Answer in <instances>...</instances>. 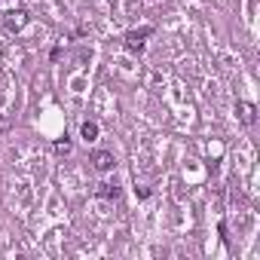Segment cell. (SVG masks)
I'll return each instance as SVG.
<instances>
[{"mask_svg":"<svg viewBox=\"0 0 260 260\" xmlns=\"http://www.w3.org/2000/svg\"><path fill=\"white\" fill-rule=\"evenodd\" d=\"M113 166H116V156L110 150H95L92 153V169L95 172H110Z\"/></svg>","mask_w":260,"mask_h":260,"instance_id":"obj_1","label":"cell"},{"mask_svg":"<svg viewBox=\"0 0 260 260\" xmlns=\"http://www.w3.org/2000/svg\"><path fill=\"white\" fill-rule=\"evenodd\" d=\"M150 34H153V28L144 25V28H138V31H128V34H125V43L132 46V49H138V46L144 43V37H150Z\"/></svg>","mask_w":260,"mask_h":260,"instance_id":"obj_2","label":"cell"},{"mask_svg":"<svg viewBox=\"0 0 260 260\" xmlns=\"http://www.w3.org/2000/svg\"><path fill=\"white\" fill-rule=\"evenodd\" d=\"M28 25V16L19 10V13H7V28L10 31H19V28H25Z\"/></svg>","mask_w":260,"mask_h":260,"instance_id":"obj_3","label":"cell"},{"mask_svg":"<svg viewBox=\"0 0 260 260\" xmlns=\"http://www.w3.org/2000/svg\"><path fill=\"white\" fill-rule=\"evenodd\" d=\"M236 110H239V116H242V122H245V125H251V122H254V104L239 101V104H236Z\"/></svg>","mask_w":260,"mask_h":260,"instance_id":"obj_4","label":"cell"},{"mask_svg":"<svg viewBox=\"0 0 260 260\" xmlns=\"http://www.w3.org/2000/svg\"><path fill=\"white\" fill-rule=\"evenodd\" d=\"M98 196H104V199H116V196H119V187H116V184H101Z\"/></svg>","mask_w":260,"mask_h":260,"instance_id":"obj_5","label":"cell"},{"mask_svg":"<svg viewBox=\"0 0 260 260\" xmlns=\"http://www.w3.org/2000/svg\"><path fill=\"white\" fill-rule=\"evenodd\" d=\"M95 135H98V122H83V138L92 141Z\"/></svg>","mask_w":260,"mask_h":260,"instance_id":"obj_6","label":"cell"},{"mask_svg":"<svg viewBox=\"0 0 260 260\" xmlns=\"http://www.w3.org/2000/svg\"><path fill=\"white\" fill-rule=\"evenodd\" d=\"M55 150H58V153H71V141H68V138H64V141H55Z\"/></svg>","mask_w":260,"mask_h":260,"instance_id":"obj_7","label":"cell"}]
</instances>
